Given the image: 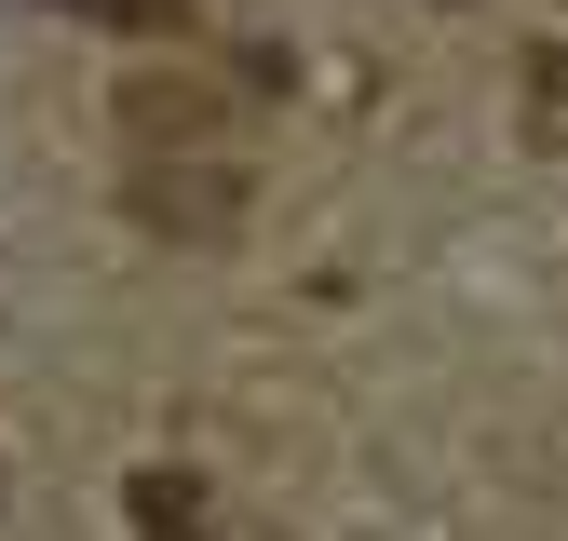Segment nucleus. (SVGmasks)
Wrapping results in <instances>:
<instances>
[{"label": "nucleus", "instance_id": "nucleus-1", "mask_svg": "<svg viewBox=\"0 0 568 541\" xmlns=\"http://www.w3.org/2000/svg\"><path fill=\"white\" fill-rule=\"evenodd\" d=\"M135 217H163V231H231V217H244V176H231V163H203V150L135 163Z\"/></svg>", "mask_w": 568, "mask_h": 541}, {"label": "nucleus", "instance_id": "nucleus-3", "mask_svg": "<svg viewBox=\"0 0 568 541\" xmlns=\"http://www.w3.org/2000/svg\"><path fill=\"white\" fill-rule=\"evenodd\" d=\"M82 14H109V28H176V0H82Z\"/></svg>", "mask_w": 568, "mask_h": 541}, {"label": "nucleus", "instance_id": "nucleus-2", "mask_svg": "<svg viewBox=\"0 0 568 541\" xmlns=\"http://www.w3.org/2000/svg\"><path fill=\"white\" fill-rule=\"evenodd\" d=\"M135 528H150V541H203V501H190V473H135Z\"/></svg>", "mask_w": 568, "mask_h": 541}]
</instances>
